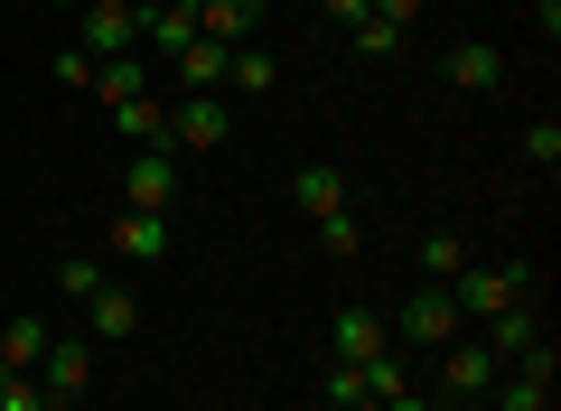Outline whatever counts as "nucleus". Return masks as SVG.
I'll use <instances>...</instances> for the list:
<instances>
[{"instance_id":"nucleus-27","label":"nucleus","mask_w":561,"mask_h":411,"mask_svg":"<svg viewBox=\"0 0 561 411\" xmlns=\"http://www.w3.org/2000/svg\"><path fill=\"white\" fill-rule=\"evenodd\" d=\"M47 76H57L66 94H94V57H84V47H66V57H47Z\"/></svg>"},{"instance_id":"nucleus-9","label":"nucleus","mask_w":561,"mask_h":411,"mask_svg":"<svg viewBox=\"0 0 561 411\" xmlns=\"http://www.w3.org/2000/svg\"><path fill=\"white\" fill-rule=\"evenodd\" d=\"M122 196H131V206H150V216H169V206H179V159H169V150H131Z\"/></svg>"},{"instance_id":"nucleus-6","label":"nucleus","mask_w":561,"mask_h":411,"mask_svg":"<svg viewBox=\"0 0 561 411\" xmlns=\"http://www.w3.org/2000/svg\"><path fill=\"white\" fill-rule=\"evenodd\" d=\"M383 346H393V328H383L375 309H356V299H346V309L328 318V365H375Z\"/></svg>"},{"instance_id":"nucleus-17","label":"nucleus","mask_w":561,"mask_h":411,"mask_svg":"<svg viewBox=\"0 0 561 411\" xmlns=\"http://www.w3.org/2000/svg\"><path fill=\"white\" fill-rule=\"evenodd\" d=\"M449 84H459V94H496V84H505V57H496V47H478V38L449 47Z\"/></svg>"},{"instance_id":"nucleus-34","label":"nucleus","mask_w":561,"mask_h":411,"mask_svg":"<svg viewBox=\"0 0 561 411\" xmlns=\"http://www.w3.org/2000/svg\"><path fill=\"white\" fill-rule=\"evenodd\" d=\"M459 411H468V402H459Z\"/></svg>"},{"instance_id":"nucleus-20","label":"nucleus","mask_w":561,"mask_h":411,"mask_svg":"<svg viewBox=\"0 0 561 411\" xmlns=\"http://www.w3.org/2000/svg\"><path fill=\"white\" fill-rule=\"evenodd\" d=\"M280 84V66L272 57H253V47H234V66H225V94H243V103H262Z\"/></svg>"},{"instance_id":"nucleus-26","label":"nucleus","mask_w":561,"mask_h":411,"mask_svg":"<svg viewBox=\"0 0 561 411\" xmlns=\"http://www.w3.org/2000/svg\"><path fill=\"white\" fill-rule=\"evenodd\" d=\"M346 38H356V57H402V28L393 20H356Z\"/></svg>"},{"instance_id":"nucleus-3","label":"nucleus","mask_w":561,"mask_h":411,"mask_svg":"<svg viewBox=\"0 0 561 411\" xmlns=\"http://www.w3.org/2000/svg\"><path fill=\"white\" fill-rule=\"evenodd\" d=\"M38 384H47V402H57V411H76V402H84V384H94V336H47Z\"/></svg>"},{"instance_id":"nucleus-1","label":"nucleus","mask_w":561,"mask_h":411,"mask_svg":"<svg viewBox=\"0 0 561 411\" xmlns=\"http://www.w3.org/2000/svg\"><path fill=\"white\" fill-rule=\"evenodd\" d=\"M393 328V346H421V355H440L449 336H459V299H449V281H421L412 299H402V318H383Z\"/></svg>"},{"instance_id":"nucleus-12","label":"nucleus","mask_w":561,"mask_h":411,"mask_svg":"<svg viewBox=\"0 0 561 411\" xmlns=\"http://www.w3.org/2000/svg\"><path fill=\"white\" fill-rule=\"evenodd\" d=\"M478 328H486L478 346L496 355V365H515V355H534V346H542V318L524 309V299H515V309H496V318H478Z\"/></svg>"},{"instance_id":"nucleus-22","label":"nucleus","mask_w":561,"mask_h":411,"mask_svg":"<svg viewBox=\"0 0 561 411\" xmlns=\"http://www.w3.org/2000/svg\"><path fill=\"white\" fill-rule=\"evenodd\" d=\"M309 225H319V243H328V262H356V253H365V225L346 216V206H337V216H309Z\"/></svg>"},{"instance_id":"nucleus-29","label":"nucleus","mask_w":561,"mask_h":411,"mask_svg":"<svg viewBox=\"0 0 561 411\" xmlns=\"http://www.w3.org/2000/svg\"><path fill=\"white\" fill-rule=\"evenodd\" d=\"M94 281H103L94 253H66V262H57V290H66V299H94Z\"/></svg>"},{"instance_id":"nucleus-8","label":"nucleus","mask_w":561,"mask_h":411,"mask_svg":"<svg viewBox=\"0 0 561 411\" xmlns=\"http://www.w3.org/2000/svg\"><path fill=\"white\" fill-rule=\"evenodd\" d=\"M84 57H131V47H140V10H131V0H84Z\"/></svg>"},{"instance_id":"nucleus-19","label":"nucleus","mask_w":561,"mask_h":411,"mask_svg":"<svg viewBox=\"0 0 561 411\" xmlns=\"http://www.w3.org/2000/svg\"><path fill=\"white\" fill-rule=\"evenodd\" d=\"M290 196H300L309 216H337V206H346V169H328V159H309V169L290 178Z\"/></svg>"},{"instance_id":"nucleus-15","label":"nucleus","mask_w":561,"mask_h":411,"mask_svg":"<svg viewBox=\"0 0 561 411\" xmlns=\"http://www.w3.org/2000/svg\"><path fill=\"white\" fill-rule=\"evenodd\" d=\"M47 336H57V328H47L38 309H20V318H10V328H0V374H38Z\"/></svg>"},{"instance_id":"nucleus-2","label":"nucleus","mask_w":561,"mask_h":411,"mask_svg":"<svg viewBox=\"0 0 561 411\" xmlns=\"http://www.w3.org/2000/svg\"><path fill=\"white\" fill-rule=\"evenodd\" d=\"M524 281H534V262H468L459 281H449V299H459V318H496L524 299Z\"/></svg>"},{"instance_id":"nucleus-31","label":"nucleus","mask_w":561,"mask_h":411,"mask_svg":"<svg viewBox=\"0 0 561 411\" xmlns=\"http://www.w3.org/2000/svg\"><path fill=\"white\" fill-rule=\"evenodd\" d=\"M375 20H393V28H412V20H421V0H375Z\"/></svg>"},{"instance_id":"nucleus-13","label":"nucleus","mask_w":561,"mask_h":411,"mask_svg":"<svg viewBox=\"0 0 561 411\" xmlns=\"http://www.w3.org/2000/svg\"><path fill=\"white\" fill-rule=\"evenodd\" d=\"M169 66H179L187 94H225V66H234V47H225V38H187Z\"/></svg>"},{"instance_id":"nucleus-25","label":"nucleus","mask_w":561,"mask_h":411,"mask_svg":"<svg viewBox=\"0 0 561 411\" xmlns=\"http://www.w3.org/2000/svg\"><path fill=\"white\" fill-rule=\"evenodd\" d=\"M365 392H375V402H393V392H412V374H402V355L383 346L375 365H365Z\"/></svg>"},{"instance_id":"nucleus-24","label":"nucleus","mask_w":561,"mask_h":411,"mask_svg":"<svg viewBox=\"0 0 561 411\" xmlns=\"http://www.w3.org/2000/svg\"><path fill=\"white\" fill-rule=\"evenodd\" d=\"M0 411H57L38 374H0Z\"/></svg>"},{"instance_id":"nucleus-5","label":"nucleus","mask_w":561,"mask_h":411,"mask_svg":"<svg viewBox=\"0 0 561 411\" xmlns=\"http://www.w3.org/2000/svg\"><path fill=\"white\" fill-rule=\"evenodd\" d=\"M496 374H505V365H496V355H486L478 336L459 328V336H449V346H440V402H478V392L496 384Z\"/></svg>"},{"instance_id":"nucleus-10","label":"nucleus","mask_w":561,"mask_h":411,"mask_svg":"<svg viewBox=\"0 0 561 411\" xmlns=\"http://www.w3.org/2000/svg\"><path fill=\"white\" fill-rule=\"evenodd\" d=\"M160 253H169V216H150V206H122V216H113V262L150 272Z\"/></svg>"},{"instance_id":"nucleus-28","label":"nucleus","mask_w":561,"mask_h":411,"mask_svg":"<svg viewBox=\"0 0 561 411\" xmlns=\"http://www.w3.org/2000/svg\"><path fill=\"white\" fill-rule=\"evenodd\" d=\"M524 159L552 178V169H561V122H534V132H524Z\"/></svg>"},{"instance_id":"nucleus-4","label":"nucleus","mask_w":561,"mask_h":411,"mask_svg":"<svg viewBox=\"0 0 561 411\" xmlns=\"http://www.w3.org/2000/svg\"><path fill=\"white\" fill-rule=\"evenodd\" d=\"M234 132V94H179L169 103V150H216Z\"/></svg>"},{"instance_id":"nucleus-7","label":"nucleus","mask_w":561,"mask_h":411,"mask_svg":"<svg viewBox=\"0 0 561 411\" xmlns=\"http://www.w3.org/2000/svg\"><path fill=\"white\" fill-rule=\"evenodd\" d=\"M496 411H552V336H542L534 355H515V374H496Z\"/></svg>"},{"instance_id":"nucleus-30","label":"nucleus","mask_w":561,"mask_h":411,"mask_svg":"<svg viewBox=\"0 0 561 411\" xmlns=\"http://www.w3.org/2000/svg\"><path fill=\"white\" fill-rule=\"evenodd\" d=\"M328 20H337V28H356V20H375V0H328Z\"/></svg>"},{"instance_id":"nucleus-18","label":"nucleus","mask_w":561,"mask_h":411,"mask_svg":"<svg viewBox=\"0 0 561 411\" xmlns=\"http://www.w3.org/2000/svg\"><path fill=\"white\" fill-rule=\"evenodd\" d=\"M187 38H197V0H169V10H150V20H140V47H160V57H179Z\"/></svg>"},{"instance_id":"nucleus-23","label":"nucleus","mask_w":561,"mask_h":411,"mask_svg":"<svg viewBox=\"0 0 561 411\" xmlns=\"http://www.w3.org/2000/svg\"><path fill=\"white\" fill-rule=\"evenodd\" d=\"M375 392H365V365H328V411H365Z\"/></svg>"},{"instance_id":"nucleus-14","label":"nucleus","mask_w":561,"mask_h":411,"mask_svg":"<svg viewBox=\"0 0 561 411\" xmlns=\"http://www.w3.org/2000/svg\"><path fill=\"white\" fill-rule=\"evenodd\" d=\"M262 10L272 0H197V38H225V47H243L262 28Z\"/></svg>"},{"instance_id":"nucleus-11","label":"nucleus","mask_w":561,"mask_h":411,"mask_svg":"<svg viewBox=\"0 0 561 411\" xmlns=\"http://www.w3.org/2000/svg\"><path fill=\"white\" fill-rule=\"evenodd\" d=\"M84 318H94V336H103V346H122V336H140V290H131V281H94Z\"/></svg>"},{"instance_id":"nucleus-21","label":"nucleus","mask_w":561,"mask_h":411,"mask_svg":"<svg viewBox=\"0 0 561 411\" xmlns=\"http://www.w3.org/2000/svg\"><path fill=\"white\" fill-rule=\"evenodd\" d=\"M421 272H431V281H459L468 272V235H449V225H440V235H421Z\"/></svg>"},{"instance_id":"nucleus-32","label":"nucleus","mask_w":561,"mask_h":411,"mask_svg":"<svg viewBox=\"0 0 561 411\" xmlns=\"http://www.w3.org/2000/svg\"><path fill=\"white\" fill-rule=\"evenodd\" d=\"M131 10H140V20H150V10H169V0H131Z\"/></svg>"},{"instance_id":"nucleus-33","label":"nucleus","mask_w":561,"mask_h":411,"mask_svg":"<svg viewBox=\"0 0 561 411\" xmlns=\"http://www.w3.org/2000/svg\"><path fill=\"white\" fill-rule=\"evenodd\" d=\"M319 411H328V402H319Z\"/></svg>"},{"instance_id":"nucleus-16","label":"nucleus","mask_w":561,"mask_h":411,"mask_svg":"<svg viewBox=\"0 0 561 411\" xmlns=\"http://www.w3.org/2000/svg\"><path fill=\"white\" fill-rule=\"evenodd\" d=\"M94 94L113 103V113L140 103V94H150V57H94Z\"/></svg>"}]
</instances>
